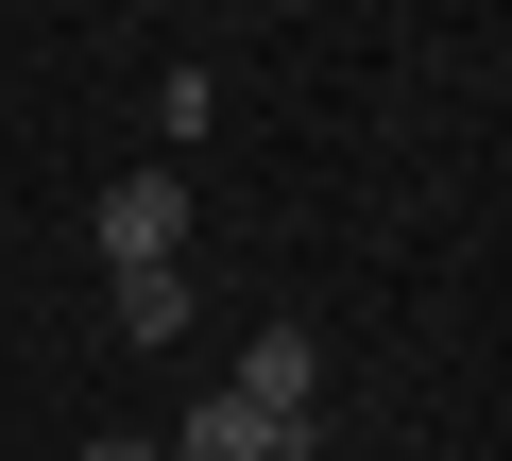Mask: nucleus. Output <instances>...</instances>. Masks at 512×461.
I'll list each match as a JSON object with an SVG mask.
<instances>
[{
    "label": "nucleus",
    "instance_id": "2",
    "mask_svg": "<svg viewBox=\"0 0 512 461\" xmlns=\"http://www.w3.org/2000/svg\"><path fill=\"white\" fill-rule=\"evenodd\" d=\"M103 257H120V274H171V257H188V188H171V171H120V188H103Z\"/></svg>",
    "mask_w": 512,
    "mask_h": 461
},
{
    "label": "nucleus",
    "instance_id": "1",
    "mask_svg": "<svg viewBox=\"0 0 512 461\" xmlns=\"http://www.w3.org/2000/svg\"><path fill=\"white\" fill-rule=\"evenodd\" d=\"M256 427H274V444H308V393H325V359H308V325H256L239 342V376H222Z\"/></svg>",
    "mask_w": 512,
    "mask_h": 461
},
{
    "label": "nucleus",
    "instance_id": "4",
    "mask_svg": "<svg viewBox=\"0 0 512 461\" xmlns=\"http://www.w3.org/2000/svg\"><path fill=\"white\" fill-rule=\"evenodd\" d=\"M188 325V274H120V342H171Z\"/></svg>",
    "mask_w": 512,
    "mask_h": 461
},
{
    "label": "nucleus",
    "instance_id": "3",
    "mask_svg": "<svg viewBox=\"0 0 512 461\" xmlns=\"http://www.w3.org/2000/svg\"><path fill=\"white\" fill-rule=\"evenodd\" d=\"M171 461H291V444H274V427L222 393V410H188V427H171Z\"/></svg>",
    "mask_w": 512,
    "mask_h": 461
},
{
    "label": "nucleus",
    "instance_id": "5",
    "mask_svg": "<svg viewBox=\"0 0 512 461\" xmlns=\"http://www.w3.org/2000/svg\"><path fill=\"white\" fill-rule=\"evenodd\" d=\"M86 461H171V444H137V427H103V444H86Z\"/></svg>",
    "mask_w": 512,
    "mask_h": 461
}]
</instances>
